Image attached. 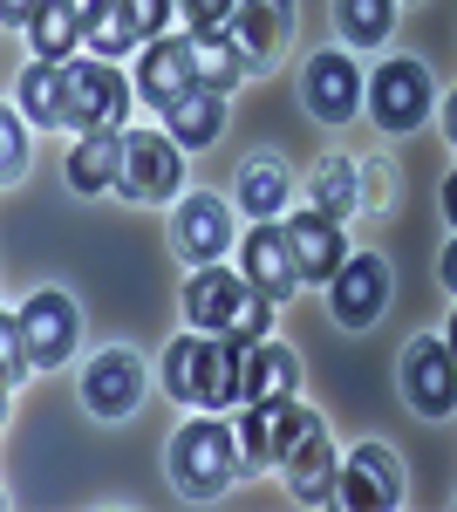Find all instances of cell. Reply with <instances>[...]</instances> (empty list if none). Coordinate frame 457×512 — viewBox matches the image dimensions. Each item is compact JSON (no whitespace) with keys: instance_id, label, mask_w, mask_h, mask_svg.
<instances>
[{"instance_id":"6da1fadb","label":"cell","mask_w":457,"mask_h":512,"mask_svg":"<svg viewBox=\"0 0 457 512\" xmlns=\"http://www.w3.org/2000/svg\"><path fill=\"white\" fill-rule=\"evenodd\" d=\"M280 472H287V492L301 506H335V444H328V424L307 410L301 396L280 403Z\"/></svg>"},{"instance_id":"7a4b0ae2","label":"cell","mask_w":457,"mask_h":512,"mask_svg":"<svg viewBox=\"0 0 457 512\" xmlns=\"http://www.w3.org/2000/svg\"><path fill=\"white\" fill-rule=\"evenodd\" d=\"M232 472H239V437H232L219 417H198V424H185V431L171 437V485H178L185 499L226 492Z\"/></svg>"},{"instance_id":"3957f363","label":"cell","mask_w":457,"mask_h":512,"mask_svg":"<svg viewBox=\"0 0 457 512\" xmlns=\"http://www.w3.org/2000/svg\"><path fill=\"white\" fill-rule=\"evenodd\" d=\"M130 117V82L110 62H62V123L96 137V130H123Z\"/></svg>"},{"instance_id":"277c9868","label":"cell","mask_w":457,"mask_h":512,"mask_svg":"<svg viewBox=\"0 0 457 512\" xmlns=\"http://www.w3.org/2000/svg\"><path fill=\"white\" fill-rule=\"evenodd\" d=\"M185 185V144L178 137H157V130H123V178L116 192L157 205V198H178Z\"/></svg>"},{"instance_id":"5b68a950","label":"cell","mask_w":457,"mask_h":512,"mask_svg":"<svg viewBox=\"0 0 457 512\" xmlns=\"http://www.w3.org/2000/svg\"><path fill=\"white\" fill-rule=\"evenodd\" d=\"M369 117H376L389 137L417 130V123L430 117V69H423V62H410V55L382 62L376 76H369Z\"/></svg>"},{"instance_id":"8992f818","label":"cell","mask_w":457,"mask_h":512,"mask_svg":"<svg viewBox=\"0 0 457 512\" xmlns=\"http://www.w3.org/2000/svg\"><path fill=\"white\" fill-rule=\"evenodd\" d=\"M403 499V465L382 451V444H355L342 472H335V506L348 512H389Z\"/></svg>"},{"instance_id":"52a82bcc","label":"cell","mask_w":457,"mask_h":512,"mask_svg":"<svg viewBox=\"0 0 457 512\" xmlns=\"http://www.w3.org/2000/svg\"><path fill=\"white\" fill-rule=\"evenodd\" d=\"M328 308L342 328H369L389 308V260L382 253H348L342 274L328 280Z\"/></svg>"},{"instance_id":"ba28073f","label":"cell","mask_w":457,"mask_h":512,"mask_svg":"<svg viewBox=\"0 0 457 512\" xmlns=\"http://www.w3.org/2000/svg\"><path fill=\"white\" fill-rule=\"evenodd\" d=\"M21 315V342L35 355V369H55V362H69L76 355V335H82V315L69 294H35L28 308H14Z\"/></svg>"},{"instance_id":"9c48e42d","label":"cell","mask_w":457,"mask_h":512,"mask_svg":"<svg viewBox=\"0 0 457 512\" xmlns=\"http://www.w3.org/2000/svg\"><path fill=\"white\" fill-rule=\"evenodd\" d=\"M82 403L96 417H130L144 403V355L137 349H103L82 369Z\"/></svg>"},{"instance_id":"30bf717a","label":"cell","mask_w":457,"mask_h":512,"mask_svg":"<svg viewBox=\"0 0 457 512\" xmlns=\"http://www.w3.org/2000/svg\"><path fill=\"white\" fill-rule=\"evenodd\" d=\"M403 396L423 417H451L457 410V355L451 342H410L403 349Z\"/></svg>"},{"instance_id":"8fae6325","label":"cell","mask_w":457,"mask_h":512,"mask_svg":"<svg viewBox=\"0 0 457 512\" xmlns=\"http://www.w3.org/2000/svg\"><path fill=\"white\" fill-rule=\"evenodd\" d=\"M226 35H232V48L246 55V76H260V69H273V55L294 35V0H239Z\"/></svg>"},{"instance_id":"7c38bea8","label":"cell","mask_w":457,"mask_h":512,"mask_svg":"<svg viewBox=\"0 0 457 512\" xmlns=\"http://www.w3.org/2000/svg\"><path fill=\"white\" fill-rule=\"evenodd\" d=\"M185 89H198V69H191V35H157L144 41L137 55V96L151 110H171Z\"/></svg>"},{"instance_id":"4fadbf2b","label":"cell","mask_w":457,"mask_h":512,"mask_svg":"<svg viewBox=\"0 0 457 512\" xmlns=\"http://www.w3.org/2000/svg\"><path fill=\"white\" fill-rule=\"evenodd\" d=\"M171 239H178L185 260L212 267V260L232 246V205H226V198H212V192L178 198V212H171Z\"/></svg>"},{"instance_id":"5bb4252c","label":"cell","mask_w":457,"mask_h":512,"mask_svg":"<svg viewBox=\"0 0 457 512\" xmlns=\"http://www.w3.org/2000/svg\"><path fill=\"white\" fill-rule=\"evenodd\" d=\"M301 96L321 123H348L355 103H369V82H362V69H355L348 55H314L307 76H301Z\"/></svg>"},{"instance_id":"9a60e30c","label":"cell","mask_w":457,"mask_h":512,"mask_svg":"<svg viewBox=\"0 0 457 512\" xmlns=\"http://www.w3.org/2000/svg\"><path fill=\"white\" fill-rule=\"evenodd\" d=\"M287 246H294V267H301V287H328V280L342 274L348 260V239H342V219H328L321 205L301 212V219H287Z\"/></svg>"},{"instance_id":"2e32d148","label":"cell","mask_w":457,"mask_h":512,"mask_svg":"<svg viewBox=\"0 0 457 512\" xmlns=\"http://www.w3.org/2000/svg\"><path fill=\"white\" fill-rule=\"evenodd\" d=\"M246 294H253V280L226 274V267L212 260V267H198V274L185 280V321H191V328H205V335H226Z\"/></svg>"},{"instance_id":"e0dca14e","label":"cell","mask_w":457,"mask_h":512,"mask_svg":"<svg viewBox=\"0 0 457 512\" xmlns=\"http://www.w3.org/2000/svg\"><path fill=\"white\" fill-rule=\"evenodd\" d=\"M246 280L267 294V301H287L301 287V267H294V246H287V226H253L246 233Z\"/></svg>"},{"instance_id":"ac0fdd59","label":"cell","mask_w":457,"mask_h":512,"mask_svg":"<svg viewBox=\"0 0 457 512\" xmlns=\"http://www.w3.org/2000/svg\"><path fill=\"white\" fill-rule=\"evenodd\" d=\"M287 198H294V171H287V158L253 151V158L239 164V212H246V219H280Z\"/></svg>"},{"instance_id":"d6986e66","label":"cell","mask_w":457,"mask_h":512,"mask_svg":"<svg viewBox=\"0 0 457 512\" xmlns=\"http://www.w3.org/2000/svg\"><path fill=\"white\" fill-rule=\"evenodd\" d=\"M294 390H301V362H294V349L253 342V349H246V403L280 410V403H294Z\"/></svg>"},{"instance_id":"ffe728a7","label":"cell","mask_w":457,"mask_h":512,"mask_svg":"<svg viewBox=\"0 0 457 512\" xmlns=\"http://www.w3.org/2000/svg\"><path fill=\"white\" fill-rule=\"evenodd\" d=\"M62 171H69L76 192H116V178H123V130H96V137H82Z\"/></svg>"},{"instance_id":"44dd1931","label":"cell","mask_w":457,"mask_h":512,"mask_svg":"<svg viewBox=\"0 0 457 512\" xmlns=\"http://www.w3.org/2000/svg\"><path fill=\"white\" fill-rule=\"evenodd\" d=\"M164 117H171V137H178L185 151H205V144H219V130H226V96H219V89H185Z\"/></svg>"},{"instance_id":"7402d4cb","label":"cell","mask_w":457,"mask_h":512,"mask_svg":"<svg viewBox=\"0 0 457 512\" xmlns=\"http://www.w3.org/2000/svg\"><path fill=\"white\" fill-rule=\"evenodd\" d=\"M28 41H35L41 62H69L76 41H89V21H82L76 0H41V14L28 21Z\"/></svg>"},{"instance_id":"603a6c76","label":"cell","mask_w":457,"mask_h":512,"mask_svg":"<svg viewBox=\"0 0 457 512\" xmlns=\"http://www.w3.org/2000/svg\"><path fill=\"white\" fill-rule=\"evenodd\" d=\"M314 205H321L328 219L369 212V205H362V164L355 158H321V171H314Z\"/></svg>"},{"instance_id":"cb8c5ba5","label":"cell","mask_w":457,"mask_h":512,"mask_svg":"<svg viewBox=\"0 0 457 512\" xmlns=\"http://www.w3.org/2000/svg\"><path fill=\"white\" fill-rule=\"evenodd\" d=\"M232 437H239V472H267V465H280V410L246 403V417L232 424Z\"/></svg>"},{"instance_id":"d4e9b609","label":"cell","mask_w":457,"mask_h":512,"mask_svg":"<svg viewBox=\"0 0 457 512\" xmlns=\"http://www.w3.org/2000/svg\"><path fill=\"white\" fill-rule=\"evenodd\" d=\"M82 21H89V48H96V55H130V48L144 41L137 14H130V0H89Z\"/></svg>"},{"instance_id":"484cf974","label":"cell","mask_w":457,"mask_h":512,"mask_svg":"<svg viewBox=\"0 0 457 512\" xmlns=\"http://www.w3.org/2000/svg\"><path fill=\"white\" fill-rule=\"evenodd\" d=\"M335 28L348 48H382L396 28V0H335Z\"/></svg>"},{"instance_id":"4316f807","label":"cell","mask_w":457,"mask_h":512,"mask_svg":"<svg viewBox=\"0 0 457 512\" xmlns=\"http://www.w3.org/2000/svg\"><path fill=\"white\" fill-rule=\"evenodd\" d=\"M191 69H198V89L226 96L232 82L246 76V55L232 48V35H191Z\"/></svg>"},{"instance_id":"83f0119b","label":"cell","mask_w":457,"mask_h":512,"mask_svg":"<svg viewBox=\"0 0 457 512\" xmlns=\"http://www.w3.org/2000/svg\"><path fill=\"white\" fill-rule=\"evenodd\" d=\"M14 103H21L35 123H62V62H28Z\"/></svg>"},{"instance_id":"f1b7e54d","label":"cell","mask_w":457,"mask_h":512,"mask_svg":"<svg viewBox=\"0 0 457 512\" xmlns=\"http://www.w3.org/2000/svg\"><path fill=\"white\" fill-rule=\"evenodd\" d=\"M198 349H205V328L198 335H178L171 355H164V390L178 403H198Z\"/></svg>"},{"instance_id":"f546056e","label":"cell","mask_w":457,"mask_h":512,"mask_svg":"<svg viewBox=\"0 0 457 512\" xmlns=\"http://www.w3.org/2000/svg\"><path fill=\"white\" fill-rule=\"evenodd\" d=\"M178 14L191 21V35H226L239 0H178Z\"/></svg>"},{"instance_id":"4dcf8cb0","label":"cell","mask_w":457,"mask_h":512,"mask_svg":"<svg viewBox=\"0 0 457 512\" xmlns=\"http://www.w3.org/2000/svg\"><path fill=\"white\" fill-rule=\"evenodd\" d=\"M362 205L369 212H389L396 205V164L389 158H362Z\"/></svg>"},{"instance_id":"1f68e13d","label":"cell","mask_w":457,"mask_h":512,"mask_svg":"<svg viewBox=\"0 0 457 512\" xmlns=\"http://www.w3.org/2000/svg\"><path fill=\"white\" fill-rule=\"evenodd\" d=\"M267 328H273V301L253 287L246 301H239V315H232V328L226 335H239V342H267Z\"/></svg>"},{"instance_id":"d6a6232c","label":"cell","mask_w":457,"mask_h":512,"mask_svg":"<svg viewBox=\"0 0 457 512\" xmlns=\"http://www.w3.org/2000/svg\"><path fill=\"white\" fill-rule=\"evenodd\" d=\"M28 171V137H21V117H0V178L14 185Z\"/></svg>"},{"instance_id":"836d02e7","label":"cell","mask_w":457,"mask_h":512,"mask_svg":"<svg viewBox=\"0 0 457 512\" xmlns=\"http://www.w3.org/2000/svg\"><path fill=\"white\" fill-rule=\"evenodd\" d=\"M130 14H137V28H144V41L164 35V21L178 14V0H130Z\"/></svg>"},{"instance_id":"e575fe53","label":"cell","mask_w":457,"mask_h":512,"mask_svg":"<svg viewBox=\"0 0 457 512\" xmlns=\"http://www.w3.org/2000/svg\"><path fill=\"white\" fill-rule=\"evenodd\" d=\"M0 14H7V28H28L41 14V0H0Z\"/></svg>"},{"instance_id":"d590c367","label":"cell","mask_w":457,"mask_h":512,"mask_svg":"<svg viewBox=\"0 0 457 512\" xmlns=\"http://www.w3.org/2000/svg\"><path fill=\"white\" fill-rule=\"evenodd\" d=\"M444 287H451V294H457V239H451V246H444Z\"/></svg>"},{"instance_id":"8d00e7d4","label":"cell","mask_w":457,"mask_h":512,"mask_svg":"<svg viewBox=\"0 0 457 512\" xmlns=\"http://www.w3.org/2000/svg\"><path fill=\"white\" fill-rule=\"evenodd\" d=\"M444 219H451V226H457V171H451V178H444Z\"/></svg>"},{"instance_id":"74e56055","label":"cell","mask_w":457,"mask_h":512,"mask_svg":"<svg viewBox=\"0 0 457 512\" xmlns=\"http://www.w3.org/2000/svg\"><path fill=\"white\" fill-rule=\"evenodd\" d=\"M444 137H451V151H457V96L444 103Z\"/></svg>"},{"instance_id":"f35d334b","label":"cell","mask_w":457,"mask_h":512,"mask_svg":"<svg viewBox=\"0 0 457 512\" xmlns=\"http://www.w3.org/2000/svg\"><path fill=\"white\" fill-rule=\"evenodd\" d=\"M444 342H451V355H457V315H451V328H444Z\"/></svg>"},{"instance_id":"ab89813d","label":"cell","mask_w":457,"mask_h":512,"mask_svg":"<svg viewBox=\"0 0 457 512\" xmlns=\"http://www.w3.org/2000/svg\"><path fill=\"white\" fill-rule=\"evenodd\" d=\"M76 7H89V0H76Z\"/></svg>"}]
</instances>
